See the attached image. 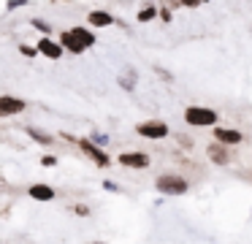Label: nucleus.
<instances>
[{"label": "nucleus", "mask_w": 252, "mask_h": 244, "mask_svg": "<svg viewBox=\"0 0 252 244\" xmlns=\"http://www.w3.org/2000/svg\"><path fill=\"white\" fill-rule=\"evenodd\" d=\"M28 108V103L22 98L14 95H0V117H14V114H22Z\"/></svg>", "instance_id": "1a4fd4ad"}, {"label": "nucleus", "mask_w": 252, "mask_h": 244, "mask_svg": "<svg viewBox=\"0 0 252 244\" xmlns=\"http://www.w3.org/2000/svg\"><path fill=\"white\" fill-rule=\"evenodd\" d=\"M19 52H22L25 57H35V54H38V49L30 46V43H22V46H19Z\"/></svg>", "instance_id": "aec40b11"}, {"label": "nucleus", "mask_w": 252, "mask_h": 244, "mask_svg": "<svg viewBox=\"0 0 252 244\" xmlns=\"http://www.w3.org/2000/svg\"><path fill=\"white\" fill-rule=\"evenodd\" d=\"M217 119H220V114L212 106H187L185 108V122L190 128H212L214 130Z\"/></svg>", "instance_id": "f03ea898"}, {"label": "nucleus", "mask_w": 252, "mask_h": 244, "mask_svg": "<svg viewBox=\"0 0 252 244\" xmlns=\"http://www.w3.org/2000/svg\"><path fill=\"white\" fill-rule=\"evenodd\" d=\"M136 133L141 136V139L163 141V139L171 136V128H168V122H163V119H144V122L136 125Z\"/></svg>", "instance_id": "7ed1b4c3"}, {"label": "nucleus", "mask_w": 252, "mask_h": 244, "mask_svg": "<svg viewBox=\"0 0 252 244\" xmlns=\"http://www.w3.org/2000/svg\"><path fill=\"white\" fill-rule=\"evenodd\" d=\"M41 166H46V168L57 166V157L55 155H41Z\"/></svg>", "instance_id": "4be33fe9"}, {"label": "nucleus", "mask_w": 252, "mask_h": 244, "mask_svg": "<svg viewBox=\"0 0 252 244\" xmlns=\"http://www.w3.org/2000/svg\"><path fill=\"white\" fill-rule=\"evenodd\" d=\"M136 19L141 22V25H147V22H152V19H160V5H144L136 14Z\"/></svg>", "instance_id": "2eb2a0df"}, {"label": "nucleus", "mask_w": 252, "mask_h": 244, "mask_svg": "<svg viewBox=\"0 0 252 244\" xmlns=\"http://www.w3.org/2000/svg\"><path fill=\"white\" fill-rule=\"evenodd\" d=\"M136 81H138V73L133 68H125L120 73V87L122 90H136Z\"/></svg>", "instance_id": "dca6fc26"}, {"label": "nucleus", "mask_w": 252, "mask_h": 244, "mask_svg": "<svg viewBox=\"0 0 252 244\" xmlns=\"http://www.w3.org/2000/svg\"><path fill=\"white\" fill-rule=\"evenodd\" d=\"M35 49H38V54H44L46 60H55V63L63 57V52H65L63 43L55 41V38H38V41H35Z\"/></svg>", "instance_id": "6e6552de"}, {"label": "nucleus", "mask_w": 252, "mask_h": 244, "mask_svg": "<svg viewBox=\"0 0 252 244\" xmlns=\"http://www.w3.org/2000/svg\"><path fill=\"white\" fill-rule=\"evenodd\" d=\"M155 190L163 193V195H185V193H190V182H187L182 174L168 171V174H160V176L155 179Z\"/></svg>", "instance_id": "f257e3e1"}, {"label": "nucleus", "mask_w": 252, "mask_h": 244, "mask_svg": "<svg viewBox=\"0 0 252 244\" xmlns=\"http://www.w3.org/2000/svg\"><path fill=\"white\" fill-rule=\"evenodd\" d=\"M174 139H176V141H179V144H182V146H192V141H190V139H187V136H182V133H176V136H174Z\"/></svg>", "instance_id": "b1692460"}, {"label": "nucleus", "mask_w": 252, "mask_h": 244, "mask_svg": "<svg viewBox=\"0 0 252 244\" xmlns=\"http://www.w3.org/2000/svg\"><path fill=\"white\" fill-rule=\"evenodd\" d=\"M212 136H214V141L217 144H225V146H239L241 141H244V133L241 130H236V128H214L212 130Z\"/></svg>", "instance_id": "423d86ee"}, {"label": "nucleus", "mask_w": 252, "mask_h": 244, "mask_svg": "<svg viewBox=\"0 0 252 244\" xmlns=\"http://www.w3.org/2000/svg\"><path fill=\"white\" fill-rule=\"evenodd\" d=\"M25 133H28L33 141H38L41 146H52V144H55V136H49L46 130H38V128H33V125H28V128H25Z\"/></svg>", "instance_id": "ddd939ff"}, {"label": "nucleus", "mask_w": 252, "mask_h": 244, "mask_svg": "<svg viewBox=\"0 0 252 244\" xmlns=\"http://www.w3.org/2000/svg\"><path fill=\"white\" fill-rule=\"evenodd\" d=\"M117 160H120V166L130 168V171H144V168L152 166V157L147 152H122Z\"/></svg>", "instance_id": "39448f33"}, {"label": "nucleus", "mask_w": 252, "mask_h": 244, "mask_svg": "<svg viewBox=\"0 0 252 244\" xmlns=\"http://www.w3.org/2000/svg\"><path fill=\"white\" fill-rule=\"evenodd\" d=\"M76 144H79V149H82L84 155H87L98 168H109V166H111V155L103 149V146L95 144V141H90V139H79Z\"/></svg>", "instance_id": "20e7f679"}, {"label": "nucleus", "mask_w": 252, "mask_h": 244, "mask_svg": "<svg viewBox=\"0 0 252 244\" xmlns=\"http://www.w3.org/2000/svg\"><path fill=\"white\" fill-rule=\"evenodd\" d=\"M206 157L214 163V166H228V163L233 160V152H230V146H225V144H217V141H212V144L206 146Z\"/></svg>", "instance_id": "0eeeda50"}, {"label": "nucleus", "mask_w": 252, "mask_h": 244, "mask_svg": "<svg viewBox=\"0 0 252 244\" xmlns=\"http://www.w3.org/2000/svg\"><path fill=\"white\" fill-rule=\"evenodd\" d=\"M93 244H106V242H93Z\"/></svg>", "instance_id": "393cba45"}, {"label": "nucleus", "mask_w": 252, "mask_h": 244, "mask_svg": "<svg viewBox=\"0 0 252 244\" xmlns=\"http://www.w3.org/2000/svg\"><path fill=\"white\" fill-rule=\"evenodd\" d=\"M90 141H95L98 146H106V144H109V136H106V133H93V139H90Z\"/></svg>", "instance_id": "412c9836"}, {"label": "nucleus", "mask_w": 252, "mask_h": 244, "mask_svg": "<svg viewBox=\"0 0 252 244\" xmlns=\"http://www.w3.org/2000/svg\"><path fill=\"white\" fill-rule=\"evenodd\" d=\"M71 33H73V35H76L87 49H90V46H95V41H98V38H95V33L90 30V27H82V25H79V27H71Z\"/></svg>", "instance_id": "4468645a"}, {"label": "nucleus", "mask_w": 252, "mask_h": 244, "mask_svg": "<svg viewBox=\"0 0 252 244\" xmlns=\"http://www.w3.org/2000/svg\"><path fill=\"white\" fill-rule=\"evenodd\" d=\"M87 25L93 27V30L111 27V25H114V16H111L109 11H90V14H87Z\"/></svg>", "instance_id": "f8f14e48"}, {"label": "nucleus", "mask_w": 252, "mask_h": 244, "mask_svg": "<svg viewBox=\"0 0 252 244\" xmlns=\"http://www.w3.org/2000/svg\"><path fill=\"white\" fill-rule=\"evenodd\" d=\"M171 19H174V14H171V5H160V22H165V25H168Z\"/></svg>", "instance_id": "6ab92c4d"}, {"label": "nucleus", "mask_w": 252, "mask_h": 244, "mask_svg": "<svg viewBox=\"0 0 252 244\" xmlns=\"http://www.w3.org/2000/svg\"><path fill=\"white\" fill-rule=\"evenodd\" d=\"M57 41H60V43H63V49H65V52H71V54H82V52H87V46H84V43L79 41V38L73 35L71 30H63Z\"/></svg>", "instance_id": "9b49d317"}, {"label": "nucleus", "mask_w": 252, "mask_h": 244, "mask_svg": "<svg viewBox=\"0 0 252 244\" xmlns=\"http://www.w3.org/2000/svg\"><path fill=\"white\" fill-rule=\"evenodd\" d=\"M28 195L33 201H55L57 198V190L52 187V184H44V182H35L28 187Z\"/></svg>", "instance_id": "9d476101"}, {"label": "nucleus", "mask_w": 252, "mask_h": 244, "mask_svg": "<svg viewBox=\"0 0 252 244\" xmlns=\"http://www.w3.org/2000/svg\"><path fill=\"white\" fill-rule=\"evenodd\" d=\"M103 190H109V193H120V184H117V182H111V179H103Z\"/></svg>", "instance_id": "5701e85b"}, {"label": "nucleus", "mask_w": 252, "mask_h": 244, "mask_svg": "<svg viewBox=\"0 0 252 244\" xmlns=\"http://www.w3.org/2000/svg\"><path fill=\"white\" fill-rule=\"evenodd\" d=\"M30 25H33L35 30L41 33V38H49V33H52V25H49V22H44V19H38V16H33V19H30Z\"/></svg>", "instance_id": "f3484780"}, {"label": "nucleus", "mask_w": 252, "mask_h": 244, "mask_svg": "<svg viewBox=\"0 0 252 244\" xmlns=\"http://www.w3.org/2000/svg\"><path fill=\"white\" fill-rule=\"evenodd\" d=\"M71 211H73L76 217H90V206H87V204H73Z\"/></svg>", "instance_id": "a211bd4d"}]
</instances>
